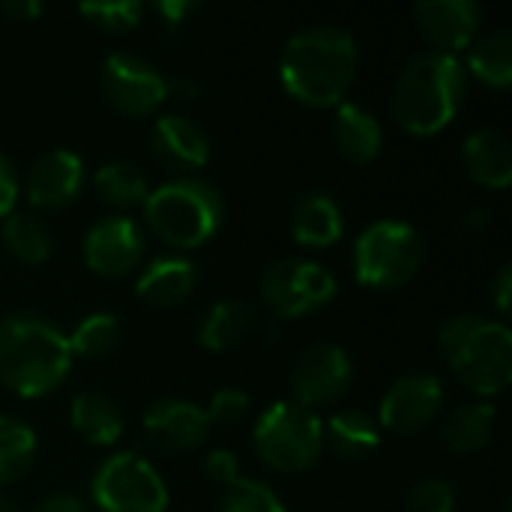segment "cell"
Returning a JSON list of instances; mask_svg holds the SVG:
<instances>
[{
  "label": "cell",
  "instance_id": "1",
  "mask_svg": "<svg viewBox=\"0 0 512 512\" xmlns=\"http://www.w3.org/2000/svg\"><path fill=\"white\" fill-rule=\"evenodd\" d=\"M357 39L330 24L294 33L279 57L282 90L309 108H336L348 99L357 78Z\"/></svg>",
  "mask_w": 512,
  "mask_h": 512
},
{
  "label": "cell",
  "instance_id": "2",
  "mask_svg": "<svg viewBox=\"0 0 512 512\" xmlns=\"http://www.w3.org/2000/svg\"><path fill=\"white\" fill-rule=\"evenodd\" d=\"M66 333L42 315L12 312L0 321V384L21 399L54 393L72 372Z\"/></svg>",
  "mask_w": 512,
  "mask_h": 512
},
{
  "label": "cell",
  "instance_id": "3",
  "mask_svg": "<svg viewBox=\"0 0 512 512\" xmlns=\"http://www.w3.org/2000/svg\"><path fill=\"white\" fill-rule=\"evenodd\" d=\"M468 93V72L459 57L423 51L411 57L393 81V120L411 135H435L447 129Z\"/></svg>",
  "mask_w": 512,
  "mask_h": 512
},
{
  "label": "cell",
  "instance_id": "4",
  "mask_svg": "<svg viewBox=\"0 0 512 512\" xmlns=\"http://www.w3.org/2000/svg\"><path fill=\"white\" fill-rule=\"evenodd\" d=\"M141 216L147 231L177 255L198 249L219 234L225 201L222 192L201 177H171L150 189Z\"/></svg>",
  "mask_w": 512,
  "mask_h": 512
},
{
  "label": "cell",
  "instance_id": "5",
  "mask_svg": "<svg viewBox=\"0 0 512 512\" xmlns=\"http://www.w3.org/2000/svg\"><path fill=\"white\" fill-rule=\"evenodd\" d=\"M450 372L477 396H498L512 381V333L504 321L462 312L438 333Z\"/></svg>",
  "mask_w": 512,
  "mask_h": 512
},
{
  "label": "cell",
  "instance_id": "6",
  "mask_svg": "<svg viewBox=\"0 0 512 512\" xmlns=\"http://www.w3.org/2000/svg\"><path fill=\"white\" fill-rule=\"evenodd\" d=\"M252 450L276 474H303L324 453V420L294 399L273 402L252 426Z\"/></svg>",
  "mask_w": 512,
  "mask_h": 512
},
{
  "label": "cell",
  "instance_id": "7",
  "mask_svg": "<svg viewBox=\"0 0 512 512\" xmlns=\"http://www.w3.org/2000/svg\"><path fill=\"white\" fill-rule=\"evenodd\" d=\"M423 237L411 222L378 219L360 231L351 249V270L363 288L396 291L408 285L423 267Z\"/></svg>",
  "mask_w": 512,
  "mask_h": 512
},
{
  "label": "cell",
  "instance_id": "8",
  "mask_svg": "<svg viewBox=\"0 0 512 512\" xmlns=\"http://www.w3.org/2000/svg\"><path fill=\"white\" fill-rule=\"evenodd\" d=\"M90 504L99 512H165L168 486L138 453H114L90 477Z\"/></svg>",
  "mask_w": 512,
  "mask_h": 512
},
{
  "label": "cell",
  "instance_id": "9",
  "mask_svg": "<svg viewBox=\"0 0 512 512\" xmlns=\"http://www.w3.org/2000/svg\"><path fill=\"white\" fill-rule=\"evenodd\" d=\"M258 291L273 318L294 321L333 303L339 282L324 264L312 258H285L264 270Z\"/></svg>",
  "mask_w": 512,
  "mask_h": 512
},
{
  "label": "cell",
  "instance_id": "10",
  "mask_svg": "<svg viewBox=\"0 0 512 512\" xmlns=\"http://www.w3.org/2000/svg\"><path fill=\"white\" fill-rule=\"evenodd\" d=\"M105 102L123 117H150L168 102V78L132 51H111L99 72Z\"/></svg>",
  "mask_w": 512,
  "mask_h": 512
},
{
  "label": "cell",
  "instance_id": "11",
  "mask_svg": "<svg viewBox=\"0 0 512 512\" xmlns=\"http://www.w3.org/2000/svg\"><path fill=\"white\" fill-rule=\"evenodd\" d=\"M354 381L351 354L336 342H312L306 345L291 369L294 402L315 411L330 408L345 399Z\"/></svg>",
  "mask_w": 512,
  "mask_h": 512
},
{
  "label": "cell",
  "instance_id": "12",
  "mask_svg": "<svg viewBox=\"0 0 512 512\" xmlns=\"http://www.w3.org/2000/svg\"><path fill=\"white\" fill-rule=\"evenodd\" d=\"M444 408V384L432 372H411L396 378L378 405V426L381 432L396 435H417L429 429Z\"/></svg>",
  "mask_w": 512,
  "mask_h": 512
},
{
  "label": "cell",
  "instance_id": "13",
  "mask_svg": "<svg viewBox=\"0 0 512 512\" xmlns=\"http://www.w3.org/2000/svg\"><path fill=\"white\" fill-rule=\"evenodd\" d=\"M147 240L135 219L129 216H102L96 219L81 243V255L90 273L102 279H123L144 261Z\"/></svg>",
  "mask_w": 512,
  "mask_h": 512
},
{
  "label": "cell",
  "instance_id": "14",
  "mask_svg": "<svg viewBox=\"0 0 512 512\" xmlns=\"http://www.w3.org/2000/svg\"><path fill=\"white\" fill-rule=\"evenodd\" d=\"M81 186H84V159L69 147H57L36 156L21 180L24 201L33 210H63L78 198Z\"/></svg>",
  "mask_w": 512,
  "mask_h": 512
},
{
  "label": "cell",
  "instance_id": "15",
  "mask_svg": "<svg viewBox=\"0 0 512 512\" xmlns=\"http://www.w3.org/2000/svg\"><path fill=\"white\" fill-rule=\"evenodd\" d=\"M414 24L432 45L429 51H468L483 27V6L474 0H423L414 6Z\"/></svg>",
  "mask_w": 512,
  "mask_h": 512
},
{
  "label": "cell",
  "instance_id": "16",
  "mask_svg": "<svg viewBox=\"0 0 512 512\" xmlns=\"http://www.w3.org/2000/svg\"><path fill=\"white\" fill-rule=\"evenodd\" d=\"M144 438L162 453H192L210 435V417L189 399H159L144 411Z\"/></svg>",
  "mask_w": 512,
  "mask_h": 512
},
{
  "label": "cell",
  "instance_id": "17",
  "mask_svg": "<svg viewBox=\"0 0 512 512\" xmlns=\"http://www.w3.org/2000/svg\"><path fill=\"white\" fill-rule=\"evenodd\" d=\"M150 147L156 162L174 177H195L210 162V135L186 114H162L153 123Z\"/></svg>",
  "mask_w": 512,
  "mask_h": 512
},
{
  "label": "cell",
  "instance_id": "18",
  "mask_svg": "<svg viewBox=\"0 0 512 512\" xmlns=\"http://www.w3.org/2000/svg\"><path fill=\"white\" fill-rule=\"evenodd\" d=\"M198 285V267L186 255H156L135 279V294L150 309H171L189 300Z\"/></svg>",
  "mask_w": 512,
  "mask_h": 512
},
{
  "label": "cell",
  "instance_id": "19",
  "mask_svg": "<svg viewBox=\"0 0 512 512\" xmlns=\"http://www.w3.org/2000/svg\"><path fill=\"white\" fill-rule=\"evenodd\" d=\"M462 162L468 177L486 189H507L512 183V141L495 126H480L465 138Z\"/></svg>",
  "mask_w": 512,
  "mask_h": 512
},
{
  "label": "cell",
  "instance_id": "20",
  "mask_svg": "<svg viewBox=\"0 0 512 512\" xmlns=\"http://www.w3.org/2000/svg\"><path fill=\"white\" fill-rule=\"evenodd\" d=\"M333 144L339 156L348 159L351 165H369L372 159H378L384 147V126L369 108L345 99L342 105H336Z\"/></svg>",
  "mask_w": 512,
  "mask_h": 512
},
{
  "label": "cell",
  "instance_id": "21",
  "mask_svg": "<svg viewBox=\"0 0 512 512\" xmlns=\"http://www.w3.org/2000/svg\"><path fill=\"white\" fill-rule=\"evenodd\" d=\"M291 234L300 246L330 249L345 234V213L327 192H306L291 207Z\"/></svg>",
  "mask_w": 512,
  "mask_h": 512
},
{
  "label": "cell",
  "instance_id": "22",
  "mask_svg": "<svg viewBox=\"0 0 512 512\" xmlns=\"http://www.w3.org/2000/svg\"><path fill=\"white\" fill-rule=\"evenodd\" d=\"M69 426L90 447H114L123 438L126 417L108 393L84 390L69 405Z\"/></svg>",
  "mask_w": 512,
  "mask_h": 512
},
{
  "label": "cell",
  "instance_id": "23",
  "mask_svg": "<svg viewBox=\"0 0 512 512\" xmlns=\"http://www.w3.org/2000/svg\"><path fill=\"white\" fill-rule=\"evenodd\" d=\"M498 411L492 402H471L453 408L441 423V441L453 456H474L495 438Z\"/></svg>",
  "mask_w": 512,
  "mask_h": 512
},
{
  "label": "cell",
  "instance_id": "24",
  "mask_svg": "<svg viewBox=\"0 0 512 512\" xmlns=\"http://www.w3.org/2000/svg\"><path fill=\"white\" fill-rule=\"evenodd\" d=\"M327 444L336 456L348 462H363L381 447V426L372 414L360 408H345L324 423V447Z\"/></svg>",
  "mask_w": 512,
  "mask_h": 512
},
{
  "label": "cell",
  "instance_id": "25",
  "mask_svg": "<svg viewBox=\"0 0 512 512\" xmlns=\"http://www.w3.org/2000/svg\"><path fill=\"white\" fill-rule=\"evenodd\" d=\"M255 315L243 300H216L198 324V345L207 351H231L252 333Z\"/></svg>",
  "mask_w": 512,
  "mask_h": 512
},
{
  "label": "cell",
  "instance_id": "26",
  "mask_svg": "<svg viewBox=\"0 0 512 512\" xmlns=\"http://www.w3.org/2000/svg\"><path fill=\"white\" fill-rule=\"evenodd\" d=\"M0 240L6 252L27 267H42L54 252L48 225L27 210H12L6 219H0Z\"/></svg>",
  "mask_w": 512,
  "mask_h": 512
},
{
  "label": "cell",
  "instance_id": "27",
  "mask_svg": "<svg viewBox=\"0 0 512 512\" xmlns=\"http://www.w3.org/2000/svg\"><path fill=\"white\" fill-rule=\"evenodd\" d=\"M465 72L474 75L480 84L504 90L512 84V36L507 30L483 33L471 42L465 57Z\"/></svg>",
  "mask_w": 512,
  "mask_h": 512
},
{
  "label": "cell",
  "instance_id": "28",
  "mask_svg": "<svg viewBox=\"0 0 512 512\" xmlns=\"http://www.w3.org/2000/svg\"><path fill=\"white\" fill-rule=\"evenodd\" d=\"M93 189L99 201H105L114 210H132L141 207L150 195V180L147 174L126 159H114L96 168L93 174Z\"/></svg>",
  "mask_w": 512,
  "mask_h": 512
},
{
  "label": "cell",
  "instance_id": "29",
  "mask_svg": "<svg viewBox=\"0 0 512 512\" xmlns=\"http://www.w3.org/2000/svg\"><path fill=\"white\" fill-rule=\"evenodd\" d=\"M36 450V432L24 420L0 414V486L21 480L33 468Z\"/></svg>",
  "mask_w": 512,
  "mask_h": 512
},
{
  "label": "cell",
  "instance_id": "30",
  "mask_svg": "<svg viewBox=\"0 0 512 512\" xmlns=\"http://www.w3.org/2000/svg\"><path fill=\"white\" fill-rule=\"evenodd\" d=\"M66 342L72 357H84V360L108 357L120 342V321L111 312H93L81 318L72 327V333H66Z\"/></svg>",
  "mask_w": 512,
  "mask_h": 512
},
{
  "label": "cell",
  "instance_id": "31",
  "mask_svg": "<svg viewBox=\"0 0 512 512\" xmlns=\"http://www.w3.org/2000/svg\"><path fill=\"white\" fill-rule=\"evenodd\" d=\"M78 12L99 30L126 33L141 24L147 6L141 0H90V3H81Z\"/></svg>",
  "mask_w": 512,
  "mask_h": 512
},
{
  "label": "cell",
  "instance_id": "32",
  "mask_svg": "<svg viewBox=\"0 0 512 512\" xmlns=\"http://www.w3.org/2000/svg\"><path fill=\"white\" fill-rule=\"evenodd\" d=\"M219 512H288L282 498L261 480L240 477L228 489H222Z\"/></svg>",
  "mask_w": 512,
  "mask_h": 512
},
{
  "label": "cell",
  "instance_id": "33",
  "mask_svg": "<svg viewBox=\"0 0 512 512\" xmlns=\"http://www.w3.org/2000/svg\"><path fill=\"white\" fill-rule=\"evenodd\" d=\"M249 408H252V399H249L246 390H240V387H222V390H216L210 396V402H207L204 411L210 417V426H237V423L246 420Z\"/></svg>",
  "mask_w": 512,
  "mask_h": 512
},
{
  "label": "cell",
  "instance_id": "34",
  "mask_svg": "<svg viewBox=\"0 0 512 512\" xmlns=\"http://www.w3.org/2000/svg\"><path fill=\"white\" fill-rule=\"evenodd\" d=\"M456 492L441 477H426L408 492V512H453Z\"/></svg>",
  "mask_w": 512,
  "mask_h": 512
},
{
  "label": "cell",
  "instance_id": "35",
  "mask_svg": "<svg viewBox=\"0 0 512 512\" xmlns=\"http://www.w3.org/2000/svg\"><path fill=\"white\" fill-rule=\"evenodd\" d=\"M204 474H207L210 483H216V486H222V489H228L231 483H237V480L243 477L237 453H234V450H222V447L213 450V453L204 459Z\"/></svg>",
  "mask_w": 512,
  "mask_h": 512
},
{
  "label": "cell",
  "instance_id": "36",
  "mask_svg": "<svg viewBox=\"0 0 512 512\" xmlns=\"http://www.w3.org/2000/svg\"><path fill=\"white\" fill-rule=\"evenodd\" d=\"M18 195H21V180H18L9 156L0 153V219H6L15 210Z\"/></svg>",
  "mask_w": 512,
  "mask_h": 512
},
{
  "label": "cell",
  "instance_id": "37",
  "mask_svg": "<svg viewBox=\"0 0 512 512\" xmlns=\"http://www.w3.org/2000/svg\"><path fill=\"white\" fill-rule=\"evenodd\" d=\"M198 9H201V3H195V0H159V3H153V12H156L168 27L186 24Z\"/></svg>",
  "mask_w": 512,
  "mask_h": 512
},
{
  "label": "cell",
  "instance_id": "38",
  "mask_svg": "<svg viewBox=\"0 0 512 512\" xmlns=\"http://www.w3.org/2000/svg\"><path fill=\"white\" fill-rule=\"evenodd\" d=\"M492 303L495 309L507 318L512 306V264H501L495 282H492Z\"/></svg>",
  "mask_w": 512,
  "mask_h": 512
},
{
  "label": "cell",
  "instance_id": "39",
  "mask_svg": "<svg viewBox=\"0 0 512 512\" xmlns=\"http://www.w3.org/2000/svg\"><path fill=\"white\" fill-rule=\"evenodd\" d=\"M30 512H87V507L72 492H54V495H45Z\"/></svg>",
  "mask_w": 512,
  "mask_h": 512
},
{
  "label": "cell",
  "instance_id": "40",
  "mask_svg": "<svg viewBox=\"0 0 512 512\" xmlns=\"http://www.w3.org/2000/svg\"><path fill=\"white\" fill-rule=\"evenodd\" d=\"M0 12L12 21H33L42 15V3L39 0H3Z\"/></svg>",
  "mask_w": 512,
  "mask_h": 512
},
{
  "label": "cell",
  "instance_id": "41",
  "mask_svg": "<svg viewBox=\"0 0 512 512\" xmlns=\"http://www.w3.org/2000/svg\"><path fill=\"white\" fill-rule=\"evenodd\" d=\"M198 96H201V84H198L195 78L180 75V78H171V81H168V99L192 102V99H198Z\"/></svg>",
  "mask_w": 512,
  "mask_h": 512
},
{
  "label": "cell",
  "instance_id": "42",
  "mask_svg": "<svg viewBox=\"0 0 512 512\" xmlns=\"http://www.w3.org/2000/svg\"><path fill=\"white\" fill-rule=\"evenodd\" d=\"M486 216H489L486 210H477V213H471V216H468V219H465L462 225H465V228H480V225L486 222Z\"/></svg>",
  "mask_w": 512,
  "mask_h": 512
},
{
  "label": "cell",
  "instance_id": "43",
  "mask_svg": "<svg viewBox=\"0 0 512 512\" xmlns=\"http://www.w3.org/2000/svg\"><path fill=\"white\" fill-rule=\"evenodd\" d=\"M0 512H18V507H15V501H9V498L0 495Z\"/></svg>",
  "mask_w": 512,
  "mask_h": 512
}]
</instances>
